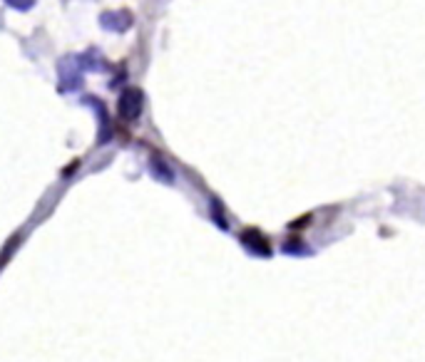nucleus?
<instances>
[{"mask_svg": "<svg viewBox=\"0 0 425 362\" xmlns=\"http://www.w3.org/2000/svg\"><path fill=\"white\" fill-rule=\"evenodd\" d=\"M142 112H145V92L140 87H125V92L117 99V115L125 122H134L140 120Z\"/></svg>", "mask_w": 425, "mask_h": 362, "instance_id": "nucleus-1", "label": "nucleus"}, {"mask_svg": "<svg viewBox=\"0 0 425 362\" xmlns=\"http://www.w3.org/2000/svg\"><path fill=\"white\" fill-rule=\"evenodd\" d=\"M99 25L110 33H125L134 25V17L129 10H107L99 15Z\"/></svg>", "mask_w": 425, "mask_h": 362, "instance_id": "nucleus-2", "label": "nucleus"}, {"mask_svg": "<svg viewBox=\"0 0 425 362\" xmlns=\"http://www.w3.org/2000/svg\"><path fill=\"white\" fill-rule=\"evenodd\" d=\"M75 60L67 58L58 65V75H60V90L63 92H70V90H77L82 85V75H80V65H72Z\"/></svg>", "mask_w": 425, "mask_h": 362, "instance_id": "nucleus-3", "label": "nucleus"}, {"mask_svg": "<svg viewBox=\"0 0 425 362\" xmlns=\"http://www.w3.org/2000/svg\"><path fill=\"white\" fill-rule=\"evenodd\" d=\"M241 243L251 253H257V256H271V243H268V238L259 229H246L241 233Z\"/></svg>", "mask_w": 425, "mask_h": 362, "instance_id": "nucleus-4", "label": "nucleus"}, {"mask_svg": "<svg viewBox=\"0 0 425 362\" xmlns=\"http://www.w3.org/2000/svg\"><path fill=\"white\" fill-rule=\"evenodd\" d=\"M152 174H154V176L157 179H162V181H172V179H175V174H172V169L167 167V161L162 159V156H152Z\"/></svg>", "mask_w": 425, "mask_h": 362, "instance_id": "nucleus-5", "label": "nucleus"}, {"mask_svg": "<svg viewBox=\"0 0 425 362\" xmlns=\"http://www.w3.org/2000/svg\"><path fill=\"white\" fill-rule=\"evenodd\" d=\"M8 6L15 8V10H30V8L35 6V0H6Z\"/></svg>", "mask_w": 425, "mask_h": 362, "instance_id": "nucleus-6", "label": "nucleus"}]
</instances>
